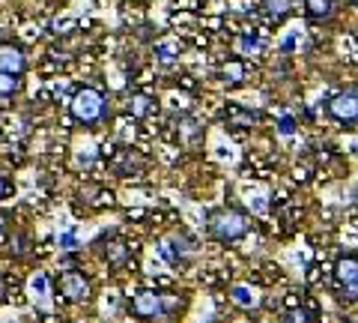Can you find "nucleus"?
Returning <instances> with one entry per match:
<instances>
[{"mask_svg": "<svg viewBox=\"0 0 358 323\" xmlns=\"http://www.w3.org/2000/svg\"><path fill=\"white\" fill-rule=\"evenodd\" d=\"M60 294H63V299H69V303H87L90 299V282L81 273L69 270L60 278Z\"/></svg>", "mask_w": 358, "mask_h": 323, "instance_id": "423d86ee", "label": "nucleus"}, {"mask_svg": "<svg viewBox=\"0 0 358 323\" xmlns=\"http://www.w3.org/2000/svg\"><path fill=\"white\" fill-rule=\"evenodd\" d=\"M24 252H27V237H13V240H9V254L21 258Z\"/></svg>", "mask_w": 358, "mask_h": 323, "instance_id": "6ab92c4d", "label": "nucleus"}, {"mask_svg": "<svg viewBox=\"0 0 358 323\" xmlns=\"http://www.w3.org/2000/svg\"><path fill=\"white\" fill-rule=\"evenodd\" d=\"M230 296H233V303L242 305V308H254V305H257V294H254V291H248V287H242V284L233 287Z\"/></svg>", "mask_w": 358, "mask_h": 323, "instance_id": "4468645a", "label": "nucleus"}, {"mask_svg": "<svg viewBox=\"0 0 358 323\" xmlns=\"http://www.w3.org/2000/svg\"><path fill=\"white\" fill-rule=\"evenodd\" d=\"M305 323H310V320H305Z\"/></svg>", "mask_w": 358, "mask_h": 323, "instance_id": "393cba45", "label": "nucleus"}, {"mask_svg": "<svg viewBox=\"0 0 358 323\" xmlns=\"http://www.w3.org/2000/svg\"><path fill=\"white\" fill-rule=\"evenodd\" d=\"M24 69H27L24 48L15 46V42H0V72L24 75Z\"/></svg>", "mask_w": 358, "mask_h": 323, "instance_id": "39448f33", "label": "nucleus"}, {"mask_svg": "<svg viewBox=\"0 0 358 323\" xmlns=\"http://www.w3.org/2000/svg\"><path fill=\"white\" fill-rule=\"evenodd\" d=\"M0 294H3V284H0Z\"/></svg>", "mask_w": 358, "mask_h": 323, "instance_id": "b1692460", "label": "nucleus"}, {"mask_svg": "<svg viewBox=\"0 0 358 323\" xmlns=\"http://www.w3.org/2000/svg\"><path fill=\"white\" fill-rule=\"evenodd\" d=\"M60 249L63 252H75L78 249V237H75V233H63V237H60Z\"/></svg>", "mask_w": 358, "mask_h": 323, "instance_id": "412c9836", "label": "nucleus"}, {"mask_svg": "<svg viewBox=\"0 0 358 323\" xmlns=\"http://www.w3.org/2000/svg\"><path fill=\"white\" fill-rule=\"evenodd\" d=\"M131 311L138 317H143V320H155V317L167 315L164 299H162V294H155V291H138L134 294L131 296Z\"/></svg>", "mask_w": 358, "mask_h": 323, "instance_id": "7ed1b4c3", "label": "nucleus"}, {"mask_svg": "<svg viewBox=\"0 0 358 323\" xmlns=\"http://www.w3.org/2000/svg\"><path fill=\"white\" fill-rule=\"evenodd\" d=\"M343 296H346V299H358V282L343 284Z\"/></svg>", "mask_w": 358, "mask_h": 323, "instance_id": "4be33fe9", "label": "nucleus"}, {"mask_svg": "<svg viewBox=\"0 0 358 323\" xmlns=\"http://www.w3.org/2000/svg\"><path fill=\"white\" fill-rule=\"evenodd\" d=\"M30 294L36 296V299H42V296H48V278H45L42 273H36L30 278Z\"/></svg>", "mask_w": 358, "mask_h": 323, "instance_id": "dca6fc26", "label": "nucleus"}, {"mask_svg": "<svg viewBox=\"0 0 358 323\" xmlns=\"http://www.w3.org/2000/svg\"><path fill=\"white\" fill-rule=\"evenodd\" d=\"M105 258H108V263H114V266L126 263V246H122V242H110V249L105 252Z\"/></svg>", "mask_w": 358, "mask_h": 323, "instance_id": "f3484780", "label": "nucleus"}, {"mask_svg": "<svg viewBox=\"0 0 358 323\" xmlns=\"http://www.w3.org/2000/svg\"><path fill=\"white\" fill-rule=\"evenodd\" d=\"M239 51L242 54H257V51H260V33H257V30H245L242 39H239Z\"/></svg>", "mask_w": 358, "mask_h": 323, "instance_id": "2eb2a0df", "label": "nucleus"}, {"mask_svg": "<svg viewBox=\"0 0 358 323\" xmlns=\"http://www.w3.org/2000/svg\"><path fill=\"white\" fill-rule=\"evenodd\" d=\"M266 6H268V13H272L275 21H281V18L289 13V4H287V0H266Z\"/></svg>", "mask_w": 358, "mask_h": 323, "instance_id": "a211bd4d", "label": "nucleus"}, {"mask_svg": "<svg viewBox=\"0 0 358 323\" xmlns=\"http://www.w3.org/2000/svg\"><path fill=\"white\" fill-rule=\"evenodd\" d=\"M209 231H212V237L221 240V242H233V240H239L245 237V231H248V221H245L239 213H215L209 221Z\"/></svg>", "mask_w": 358, "mask_h": 323, "instance_id": "f03ea898", "label": "nucleus"}, {"mask_svg": "<svg viewBox=\"0 0 358 323\" xmlns=\"http://www.w3.org/2000/svg\"><path fill=\"white\" fill-rule=\"evenodd\" d=\"M179 42L176 39H164V42H155V48H152V54H155V60L159 63H164V66H171V63H176L179 60Z\"/></svg>", "mask_w": 358, "mask_h": 323, "instance_id": "9b49d317", "label": "nucleus"}, {"mask_svg": "<svg viewBox=\"0 0 358 323\" xmlns=\"http://www.w3.org/2000/svg\"><path fill=\"white\" fill-rule=\"evenodd\" d=\"M305 13L310 21H326L334 15V0H305Z\"/></svg>", "mask_w": 358, "mask_h": 323, "instance_id": "f8f14e48", "label": "nucleus"}, {"mask_svg": "<svg viewBox=\"0 0 358 323\" xmlns=\"http://www.w3.org/2000/svg\"><path fill=\"white\" fill-rule=\"evenodd\" d=\"M21 90V75L0 72V99H13Z\"/></svg>", "mask_w": 358, "mask_h": 323, "instance_id": "ddd939ff", "label": "nucleus"}, {"mask_svg": "<svg viewBox=\"0 0 358 323\" xmlns=\"http://www.w3.org/2000/svg\"><path fill=\"white\" fill-rule=\"evenodd\" d=\"M152 111H155V99H152V96H147V93H134V96L129 99V114H131L134 120H147Z\"/></svg>", "mask_w": 358, "mask_h": 323, "instance_id": "1a4fd4ad", "label": "nucleus"}, {"mask_svg": "<svg viewBox=\"0 0 358 323\" xmlns=\"http://www.w3.org/2000/svg\"><path fill=\"white\" fill-rule=\"evenodd\" d=\"M224 120H227V126H233V129H251L260 117H257V111H251V108L227 105V111H224Z\"/></svg>", "mask_w": 358, "mask_h": 323, "instance_id": "0eeeda50", "label": "nucleus"}, {"mask_svg": "<svg viewBox=\"0 0 358 323\" xmlns=\"http://www.w3.org/2000/svg\"><path fill=\"white\" fill-rule=\"evenodd\" d=\"M278 132H281L284 138L293 135V132H296V120H293V117H281V123H278Z\"/></svg>", "mask_w": 358, "mask_h": 323, "instance_id": "aec40b11", "label": "nucleus"}, {"mask_svg": "<svg viewBox=\"0 0 358 323\" xmlns=\"http://www.w3.org/2000/svg\"><path fill=\"white\" fill-rule=\"evenodd\" d=\"M105 114H108V102L96 87H81V90L72 96V120L75 123L96 126L105 120Z\"/></svg>", "mask_w": 358, "mask_h": 323, "instance_id": "f257e3e1", "label": "nucleus"}, {"mask_svg": "<svg viewBox=\"0 0 358 323\" xmlns=\"http://www.w3.org/2000/svg\"><path fill=\"white\" fill-rule=\"evenodd\" d=\"M334 278H338V284H352L358 282V261L355 258H341L334 263Z\"/></svg>", "mask_w": 358, "mask_h": 323, "instance_id": "9d476101", "label": "nucleus"}, {"mask_svg": "<svg viewBox=\"0 0 358 323\" xmlns=\"http://www.w3.org/2000/svg\"><path fill=\"white\" fill-rule=\"evenodd\" d=\"M245 78H248V66H245V60L239 57H233L221 66V81L227 84V87H239L245 84Z\"/></svg>", "mask_w": 358, "mask_h": 323, "instance_id": "6e6552de", "label": "nucleus"}, {"mask_svg": "<svg viewBox=\"0 0 358 323\" xmlns=\"http://www.w3.org/2000/svg\"><path fill=\"white\" fill-rule=\"evenodd\" d=\"M3 192H6V183H3V180H0V198H3Z\"/></svg>", "mask_w": 358, "mask_h": 323, "instance_id": "5701e85b", "label": "nucleus"}, {"mask_svg": "<svg viewBox=\"0 0 358 323\" xmlns=\"http://www.w3.org/2000/svg\"><path fill=\"white\" fill-rule=\"evenodd\" d=\"M329 114L338 123H355L358 120V90H343L329 102Z\"/></svg>", "mask_w": 358, "mask_h": 323, "instance_id": "20e7f679", "label": "nucleus"}]
</instances>
